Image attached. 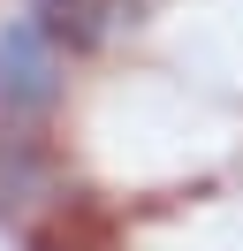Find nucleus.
<instances>
[{
  "instance_id": "nucleus-1",
  "label": "nucleus",
  "mask_w": 243,
  "mask_h": 251,
  "mask_svg": "<svg viewBox=\"0 0 243 251\" xmlns=\"http://www.w3.org/2000/svg\"><path fill=\"white\" fill-rule=\"evenodd\" d=\"M53 92H61V46L46 38L38 16H15L0 31V99L15 114H38L53 107Z\"/></svg>"
}]
</instances>
